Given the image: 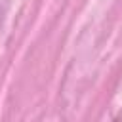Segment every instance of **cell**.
Wrapping results in <instances>:
<instances>
[{
    "label": "cell",
    "mask_w": 122,
    "mask_h": 122,
    "mask_svg": "<svg viewBox=\"0 0 122 122\" xmlns=\"http://www.w3.org/2000/svg\"><path fill=\"white\" fill-rule=\"evenodd\" d=\"M112 122H122V111H120V112H118V114H116V118H114V120H112Z\"/></svg>",
    "instance_id": "cell-1"
}]
</instances>
